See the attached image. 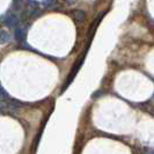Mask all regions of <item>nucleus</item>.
Returning a JSON list of instances; mask_svg holds the SVG:
<instances>
[{"mask_svg": "<svg viewBox=\"0 0 154 154\" xmlns=\"http://www.w3.org/2000/svg\"><path fill=\"white\" fill-rule=\"evenodd\" d=\"M11 39V36L7 31L5 30H0V43H5V42H8Z\"/></svg>", "mask_w": 154, "mask_h": 154, "instance_id": "nucleus-5", "label": "nucleus"}, {"mask_svg": "<svg viewBox=\"0 0 154 154\" xmlns=\"http://www.w3.org/2000/svg\"><path fill=\"white\" fill-rule=\"evenodd\" d=\"M71 14H72V17H73V20H74V21H75L77 23L85 22L86 13L84 12V11H81V9H73Z\"/></svg>", "mask_w": 154, "mask_h": 154, "instance_id": "nucleus-3", "label": "nucleus"}, {"mask_svg": "<svg viewBox=\"0 0 154 154\" xmlns=\"http://www.w3.org/2000/svg\"><path fill=\"white\" fill-rule=\"evenodd\" d=\"M42 7H44L45 9H54V8L58 6L57 4V0H44L41 2Z\"/></svg>", "mask_w": 154, "mask_h": 154, "instance_id": "nucleus-4", "label": "nucleus"}, {"mask_svg": "<svg viewBox=\"0 0 154 154\" xmlns=\"http://www.w3.org/2000/svg\"><path fill=\"white\" fill-rule=\"evenodd\" d=\"M0 97H2L4 100H6V101L9 100V95H8L7 92H6L1 86H0Z\"/></svg>", "mask_w": 154, "mask_h": 154, "instance_id": "nucleus-6", "label": "nucleus"}, {"mask_svg": "<svg viewBox=\"0 0 154 154\" xmlns=\"http://www.w3.org/2000/svg\"><path fill=\"white\" fill-rule=\"evenodd\" d=\"M84 60H85V56L82 57V58H80L79 59V62L75 63V65L73 66V69H72V71H71V73H69V78H67V80H66V82H65V85H64V87H63V91L62 92H64L67 87H69V85L73 81V79L75 78V75H77V73H78V71L80 69V67H81V65L84 64Z\"/></svg>", "mask_w": 154, "mask_h": 154, "instance_id": "nucleus-1", "label": "nucleus"}, {"mask_svg": "<svg viewBox=\"0 0 154 154\" xmlns=\"http://www.w3.org/2000/svg\"><path fill=\"white\" fill-rule=\"evenodd\" d=\"M66 4H74V2H77V0H64Z\"/></svg>", "mask_w": 154, "mask_h": 154, "instance_id": "nucleus-7", "label": "nucleus"}, {"mask_svg": "<svg viewBox=\"0 0 154 154\" xmlns=\"http://www.w3.org/2000/svg\"><path fill=\"white\" fill-rule=\"evenodd\" d=\"M2 19H4V22L5 24L9 27V28H15L17 27V24H19V19H17V16L14 14V13H6L5 16H2Z\"/></svg>", "mask_w": 154, "mask_h": 154, "instance_id": "nucleus-2", "label": "nucleus"}]
</instances>
